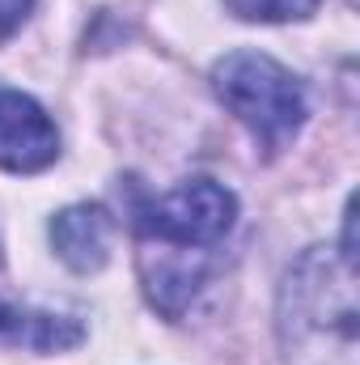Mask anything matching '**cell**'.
<instances>
[{
	"label": "cell",
	"instance_id": "cell-7",
	"mask_svg": "<svg viewBox=\"0 0 360 365\" xmlns=\"http://www.w3.org/2000/svg\"><path fill=\"white\" fill-rule=\"evenodd\" d=\"M225 9L242 21H305L318 0H225Z\"/></svg>",
	"mask_w": 360,
	"mask_h": 365
},
{
	"label": "cell",
	"instance_id": "cell-9",
	"mask_svg": "<svg viewBox=\"0 0 360 365\" xmlns=\"http://www.w3.org/2000/svg\"><path fill=\"white\" fill-rule=\"evenodd\" d=\"M4 319H9V310H4V302H0V327H4Z\"/></svg>",
	"mask_w": 360,
	"mask_h": 365
},
{
	"label": "cell",
	"instance_id": "cell-6",
	"mask_svg": "<svg viewBox=\"0 0 360 365\" xmlns=\"http://www.w3.org/2000/svg\"><path fill=\"white\" fill-rule=\"evenodd\" d=\"M9 336L21 340L26 349H38V353H55V349H73L81 344V323L77 319H64V314H9L4 319Z\"/></svg>",
	"mask_w": 360,
	"mask_h": 365
},
{
	"label": "cell",
	"instance_id": "cell-4",
	"mask_svg": "<svg viewBox=\"0 0 360 365\" xmlns=\"http://www.w3.org/2000/svg\"><path fill=\"white\" fill-rule=\"evenodd\" d=\"M60 158V132L47 110L17 90H0V170L38 175Z\"/></svg>",
	"mask_w": 360,
	"mask_h": 365
},
{
	"label": "cell",
	"instance_id": "cell-8",
	"mask_svg": "<svg viewBox=\"0 0 360 365\" xmlns=\"http://www.w3.org/2000/svg\"><path fill=\"white\" fill-rule=\"evenodd\" d=\"M30 9H34V0H0V43L30 17Z\"/></svg>",
	"mask_w": 360,
	"mask_h": 365
},
{
	"label": "cell",
	"instance_id": "cell-5",
	"mask_svg": "<svg viewBox=\"0 0 360 365\" xmlns=\"http://www.w3.org/2000/svg\"><path fill=\"white\" fill-rule=\"evenodd\" d=\"M115 221L102 204H73L51 221V247L73 272H97L110 259Z\"/></svg>",
	"mask_w": 360,
	"mask_h": 365
},
{
	"label": "cell",
	"instance_id": "cell-2",
	"mask_svg": "<svg viewBox=\"0 0 360 365\" xmlns=\"http://www.w3.org/2000/svg\"><path fill=\"white\" fill-rule=\"evenodd\" d=\"M212 90L250 128V136L268 153H280L309 115L301 81L284 64H275L271 56H259V51H229L225 60H216Z\"/></svg>",
	"mask_w": 360,
	"mask_h": 365
},
{
	"label": "cell",
	"instance_id": "cell-3",
	"mask_svg": "<svg viewBox=\"0 0 360 365\" xmlns=\"http://www.w3.org/2000/svg\"><path fill=\"white\" fill-rule=\"evenodd\" d=\"M233 217H238L233 191H225L212 179L182 182L157 200H140V208H136V225L149 242L182 247V251L216 247L233 230Z\"/></svg>",
	"mask_w": 360,
	"mask_h": 365
},
{
	"label": "cell",
	"instance_id": "cell-1",
	"mask_svg": "<svg viewBox=\"0 0 360 365\" xmlns=\"http://www.w3.org/2000/svg\"><path fill=\"white\" fill-rule=\"evenodd\" d=\"M356 264H331L327 251H309L284 280L280 331L288 365H322L327 349L339 365H356Z\"/></svg>",
	"mask_w": 360,
	"mask_h": 365
}]
</instances>
